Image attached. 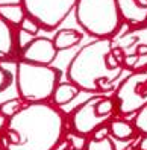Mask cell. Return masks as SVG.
<instances>
[{"instance_id": "cell-13", "label": "cell", "mask_w": 147, "mask_h": 150, "mask_svg": "<svg viewBox=\"0 0 147 150\" xmlns=\"http://www.w3.org/2000/svg\"><path fill=\"white\" fill-rule=\"evenodd\" d=\"M109 134L118 139H127L134 137V127L131 126V123L124 120H114L109 125Z\"/></svg>"}, {"instance_id": "cell-3", "label": "cell", "mask_w": 147, "mask_h": 150, "mask_svg": "<svg viewBox=\"0 0 147 150\" xmlns=\"http://www.w3.org/2000/svg\"><path fill=\"white\" fill-rule=\"evenodd\" d=\"M59 76L56 68L20 61L17 64V90L23 100L44 102L53 94Z\"/></svg>"}, {"instance_id": "cell-15", "label": "cell", "mask_w": 147, "mask_h": 150, "mask_svg": "<svg viewBox=\"0 0 147 150\" xmlns=\"http://www.w3.org/2000/svg\"><path fill=\"white\" fill-rule=\"evenodd\" d=\"M94 109H96V114L99 117H105L106 118L112 112V109H114V102H112L111 99H106V97H99V100L96 102Z\"/></svg>"}, {"instance_id": "cell-21", "label": "cell", "mask_w": 147, "mask_h": 150, "mask_svg": "<svg viewBox=\"0 0 147 150\" xmlns=\"http://www.w3.org/2000/svg\"><path fill=\"white\" fill-rule=\"evenodd\" d=\"M8 82H9V74L0 67V90H3V88L8 85Z\"/></svg>"}, {"instance_id": "cell-24", "label": "cell", "mask_w": 147, "mask_h": 150, "mask_svg": "<svg viewBox=\"0 0 147 150\" xmlns=\"http://www.w3.org/2000/svg\"><path fill=\"white\" fill-rule=\"evenodd\" d=\"M140 149L141 150H147V137L141 141V144H140Z\"/></svg>"}, {"instance_id": "cell-22", "label": "cell", "mask_w": 147, "mask_h": 150, "mask_svg": "<svg viewBox=\"0 0 147 150\" xmlns=\"http://www.w3.org/2000/svg\"><path fill=\"white\" fill-rule=\"evenodd\" d=\"M6 126H8V118H6V117H3L2 114H0V135H2V132L5 134Z\"/></svg>"}, {"instance_id": "cell-16", "label": "cell", "mask_w": 147, "mask_h": 150, "mask_svg": "<svg viewBox=\"0 0 147 150\" xmlns=\"http://www.w3.org/2000/svg\"><path fill=\"white\" fill-rule=\"evenodd\" d=\"M85 150H115V147L109 138H105V139H93L91 138L86 143Z\"/></svg>"}, {"instance_id": "cell-5", "label": "cell", "mask_w": 147, "mask_h": 150, "mask_svg": "<svg viewBox=\"0 0 147 150\" xmlns=\"http://www.w3.org/2000/svg\"><path fill=\"white\" fill-rule=\"evenodd\" d=\"M77 0H23L26 12L44 28L53 29L61 23Z\"/></svg>"}, {"instance_id": "cell-9", "label": "cell", "mask_w": 147, "mask_h": 150, "mask_svg": "<svg viewBox=\"0 0 147 150\" xmlns=\"http://www.w3.org/2000/svg\"><path fill=\"white\" fill-rule=\"evenodd\" d=\"M77 94H79V88L73 83L65 82V83H58L56 85L52 97H53V103L56 106H62V105L70 103Z\"/></svg>"}, {"instance_id": "cell-19", "label": "cell", "mask_w": 147, "mask_h": 150, "mask_svg": "<svg viewBox=\"0 0 147 150\" xmlns=\"http://www.w3.org/2000/svg\"><path fill=\"white\" fill-rule=\"evenodd\" d=\"M135 126L140 129L141 132H147V108L138 115V118L135 120Z\"/></svg>"}, {"instance_id": "cell-4", "label": "cell", "mask_w": 147, "mask_h": 150, "mask_svg": "<svg viewBox=\"0 0 147 150\" xmlns=\"http://www.w3.org/2000/svg\"><path fill=\"white\" fill-rule=\"evenodd\" d=\"M76 18L90 33L108 35L118 24L115 0H77Z\"/></svg>"}, {"instance_id": "cell-12", "label": "cell", "mask_w": 147, "mask_h": 150, "mask_svg": "<svg viewBox=\"0 0 147 150\" xmlns=\"http://www.w3.org/2000/svg\"><path fill=\"white\" fill-rule=\"evenodd\" d=\"M0 17L9 24L18 26L24 18V8L21 5H0Z\"/></svg>"}, {"instance_id": "cell-20", "label": "cell", "mask_w": 147, "mask_h": 150, "mask_svg": "<svg viewBox=\"0 0 147 150\" xmlns=\"http://www.w3.org/2000/svg\"><path fill=\"white\" fill-rule=\"evenodd\" d=\"M108 135H109V127L99 126L93 132V139H105V138H108Z\"/></svg>"}, {"instance_id": "cell-17", "label": "cell", "mask_w": 147, "mask_h": 150, "mask_svg": "<svg viewBox=\"0 0 147 150\" xmlns=\"http://www.w3.org/2000/svg\"><path fill=\"white\" fill-rule=\"evenodd\" d=\"M20 29L29 35H37L40 30V24L33 18H30V17H24L23 21L20 23Z\"/></svg>"}, {"instance_id": "cell-7", "label": "cell", "mask_w": 147, "mask_h": 150, "mask_svg": "<svg viewBox=\"0 0 147 150\" xmlns=\"http://www.w3.org/2000/svg\"><path fill=\"white\" fill-rule=\"evenodd\" d=\"M58 55L53 41L49 38H37L26 44L21 50V61L38 65H49Z\"/></svg>"}, {"instance_id": "cell-8", "label": "cell", "mask_w": 147, "mask_h": 150, "mask_svg": "<svg viewBox=\"0 0 147 150\" xmlns=\"http://www.w3.org/2000/svg\"><path fill=\"white\" fill-rule=\"evenodd\" d=\"M120 11L131 23H143L147 17V8H143L136 0H118Z\"/></svg>"}, {"instance_id": "cell-10", "label": "cell", "mask_w": 147, "mask_h": 150, "mask_svg": "<svg viewBox=\"0 0 147 150\" xmlns=\"http://www.w3.org/2000/svg\"><path fill=\"white\" fill-rule=\"evenodd\" d=\"M82 40V35L74 30V29H64L59 30L55 38H53V46L56 50H64V49H70L76 46L77 42Z\"/></svg>"}, {"instance_id": "cell-2", "label": "cell", "mask_w": 147, "mask_h": 150, "mask_svg": "<svg viewBox=\"0 0 147 150\" xmlns=\"http://www.w3.org/2000/svg\"><path fill=\"white\" fill-rule=\"evenodd\" d=\"M111 52L108 41H99L83 47L76 58L71 61L68 68V77L77 88L96 91L99 90L100 81H111V76L106 73L108 67L106 56Z\"/></svg>"}, {"instance_id": "cell-6", "label": "cell", "mask_w": 147, "mask_h": 150, "mask_svg": "<svg viewBox=\"0 0 147 150\" xmlns=\"http://www.w3.org/2000/svg\"><path fill=\"white\" fill-rule=\"evenodd\" d=\"M99 100V97H93L88 102H85L83 105H81L77 109L73 111L71 114V125L76 134L79 135H90L96 130L100 125L105 123V117H99L96 114V102Z\"/></svg>"}, {"instance_id": "cell-18", "label": "cell", "mask_w": 147, "mask_h": 150, "mask_svg": "<svg viewBox=\"0 0 147 150\" xmlns=\"http://www.w3.org/2000/svg\"><path fill=\"white\" fill-rule=\"evenodd\" d=\"M68 143L73 147V150H85L88 141H86V138L83 135H79L76 132H73V134H68Z\"/></svg>"}, {"instance_id": "cell-1", "label": "cell", "mask_w": 147, "mask_h": 150, "mask_svg": "<svg viewBox=\"0 0 147 150\" xmlns=\"http://www.w3.org/2000/svg\"><path fill=\"white\" fill-rule=\"evenodd\" d=\"M17 137V143L5 150H56L65 134V121L53 106L30 105L21 108L6 126Z\"/></svg>"}, {"instance_id": "cell-23", "label": "cell", "mask_w": 147, "mask_h": 150, "mask_svg": "<svg viewBox=\"0 0 147 150\" xmlns=\"http://www.w3.org/2000/svg\"><path fill=\"white\" fill-rule=\"evenodd\" d=\"M23 0H0V5H20Z\"/></svg>"}, {"instance_id": "cell-25", "label": "cell", "mask_w": 147, "mask_h": 150, "mask_svg": "<svg viewBox=\"0 0 147 150\" xmlns=\"http://www.w3.org/2000/svg\"><path fill=\"white\" fill-rule=\"evenodd\" d=\"M0 141H2V139H0ZM0 150H3V146H2V143H0Z\"/></svg>"}, {"instance_id": "cell-14", "label": "cell", "mask_w": 147, "mask_h": 150, "mask_svg": "<svg viewBox=\"0 0 147 150\" xmlns=\"http://www.w3.org/2000/svg\"><path fill=\"white\" fill-rule=\"evenodd\" d=\"M20 109H21V105H20L18 100H15V99L6 100V102H3L2 105H0V114H2L3 117H6V118H12Z\"/></svg>"}, {"instance_id": "cell-11", "label": "cell", "mask_w": 147, "mask_h": 150, "mask_svg": "<svg viewBox=\"0 0 147 150\" xmlns=\"http://www.w3.org/2000/svg\"><path fill=\"white\" fill-rule=\"evenodd\" d=\"M14 42L17 44V37L14 38L12 29L8 26L5 20L0 18V58L12 53Z\"/></svg>"}]
</instances>
